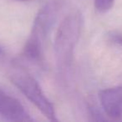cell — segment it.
I'll return each mask as SVG.
<instances>
[{
    "mask_svg": "<svg viewBox=\"0 0 122 122\" xmlns=\"http://www.w3.org/2000/svg\"><path fill=\"white\" fill-rule=\"evenodd\" d=\"M10 80L48 120L57 121L54 105L46 97L39 82L33 75L24 68L17 66L10 74Z\"/></svg>",
    "mask_w": 122,
    "mask_h": 122,
    "instance_id": "cell-3",
    "label": "cell"
},
{
    "mask_svg": "<svg viewBox=\"0 0 122 122\" xmlns=\"http://www.w3.org/2000/svg\"><path fill=\"white\" fill-rule=\"evenodd\" d=\"M83 17L80 11L67 15L59 24L54 39V53L59 68L69 69L73 62L74 50L81 34Z\"/></svg>",
    "mask_w": 122,
    "mask_h": 122,
    "instance_id": "cell-2",
    "label": "cell"
},
{
    "mask_svg": "<svg viewBox=\"0 0 122 122\" xmlns=\"http://www.w3.org/2000/svg\"><path fill=\"white\" fill-rule=\"evenodd\" d=\"M89 112H90V115L91 116L93 120H105V119L103 117L102 114L98 110L95 105H88Z\"/></svg>",
    "mask_w": 122,
    "mask_h": 122,
    "instance_id": "cell-7",
    "label": "cell"
},
{
    "mask_svg": "<svg viewBox=\"0 0 122 122\" xmlns=\"http://www.w3.org/2000/svg\"><path fill=\"white\" fill-rule=\"evenodd\" d=\"M60 9V3L50 1L46 4L36 15L32 30L23 49V55L27 60L44 66V45L54 27Z\"/></svg>",
    "mask_w": 122,
    "mask_h": 122,
    "instance_id": "cell-1",
    "label": "cell"
},
{
    "mask_svg": "<svg viewBox=\"0 0 122 122\" xmlns=\"http://www.w3.org/2000/svg\"><path fill=\"white\" fill-rule=\"evenodd\" d=\"M109 38L114 43L122 46V34H118V33H110L109 34Z\"/></svg>",
    "mask_w": 122,
    "mask_h": 122,
    "instance_id": "cell-8",
    "label": "cell"
},
{
    "mask_svg": "<svg viewBox=\"0 0 122 122\" xmlns=\"http://www.w3.org/2000/svg\"><path fill=\"white\" fill-rule=\"evenodd\" d=\"M18 1H29V0H18Z\"/></svg>",
    "mask_w": 122,
    "mask_h": 122,
    "instance_id": "cell-10",
    "label": "cell"
},
{
    "mask_svg": "<svg viewBox=\"0 0 122 122\" xmlns=\"http://www.w3.org/2000/svg\"><path fill=\"white\" fill-rule=\"evenodd\" d=\"M4 49H3L1 46H0V56H4Z\"/></svg>",
    "mask_w": 122,
    "mask_h": 122,
    "instance_id": "cell-9",
    "label": "cell"
},
{
    "mask_svg": "<svg viewBox=\"0 0 122 122\" xmlns=\"http://www.w3.org/2000/svg\"><path fill=\"white\" fill-rule=\"evenodd\" d=\"M0 116L10 121L33 120L21 102L2 89H0Z\"/></svg>",
    "mask_w": 122,
    "mask_h": 122,
    "instance_id": "cell-4",
    "label": "cell"
},
{
    "mask_svg": "<svg viewBox=\"0 0 122 122\" xmlns=\"http://www.w3.org/2000/svg\"><path fill=\"white\" fill-rule=\"evenodd\" d=\"M95 7L100 13H106L112 9L115 0H94Z\"/></svg>",
    "mask_w": 122,
    "mask_h": 122,
    "instance_id": "cell-6",
    "label": "cell"
},
{
    "mask_svg": "<svg viewBox=\"0 0 122 122\" xmlns=\"http://www.w3.org/2000/svg\"><path fill=\"white\" fill-rule=\"evenodd\" d=\"M99 99L107 116L115 120H122V86L102 90L99 93Z\"/></svg>",
    "mask_w": 122,
    "mask_h": 122,
    "instance_id": "cell-5",
    "label": "cell"
}]
</instances>
